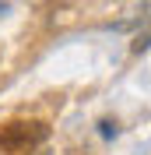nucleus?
<instances>
[{
  "mask_svg": "<svg viewBox=\"0 0 151 155\" xmlns=\"http://www.w3.org/2000/svg\"><path fill=\"white\" fill-rule=\"evenodd\" d=\"M46 137V124H25V120H18V124H7V127H0V148L11 155H21V152H28L32 145H39Z\"/></svg>",
  "mask_w": 151,
  "mask_h": 155,
  "instance_id": "obj_1",
  "label": "nucleus"
},
{
  "mask_svg": "<svg viewBox=\"0 0 151 155\" xmlns=\"http://www.w3.org/2000/svg\"><path fill=\"white\" fill-rule=\"evenodd\" d=\"M98 127H102V137H116V124L105 120V124H98Z\"/></svg>",
  "mask_w": 151,
  "mask_h": 155,
  "instance_id": "obj_2",
  "label": "nucleus"
}]
</instances>
